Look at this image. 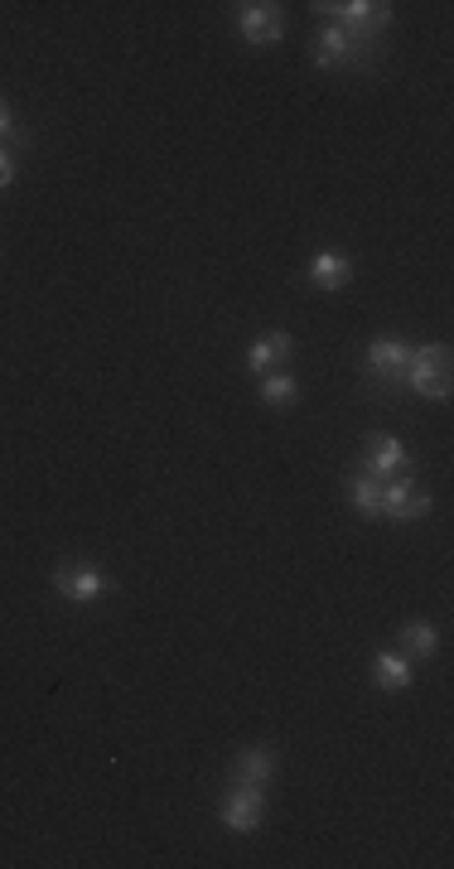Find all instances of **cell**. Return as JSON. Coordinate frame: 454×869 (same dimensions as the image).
Returning a JSON list of instances; mask_svg holds the SVG:
<instances>
[{"label": "cell", "instance_id": "cell-4", "mask_svg": "<svg viewBox=\"0 0 454 869\" xmlns=\"http://www.w3.org/2000/svg\"><path fill=\"white\" fill-rule=\"evenodd\" d=\"M266 817V787L257 783H232L223 793V827L232 835H251Z\"/></svg>", "mask_w": 454, "mask_h": 869}, {"label": "cell", "instance_id": "cell-15", "mask_svg": "<svg viewBox=\"0 0 454 869\" xmlns=\"http://www.w3.org/2000/svg\"><path fill=\"white\" fill-rule=\"evenodd\" d=\"M412 657L406 652H378L372 657V682H378L382 690H406L412 686Z\"/></svg>", "mask_w": 454, "mask_h": 869}, {"label": "cell", "instance_id": "cell-8", "mask_svg": "<svg viewBox=\"0 0 454 869\" xmlns=\"http://www.w3.org/2000/svg\"><path fill=\"white\" fill-rule=\"evenodd\" d=\"M358 469H368V474H378V478L412 474V450H406L396 434H368V450H363Z\"/></svg>", "mask_w": 454, "mask_h": 869}, {"label": "cell", "instance_id": "cell-11", "mask_svg": "<svg viewBox=\"0 0 454 869\" xmlns=\"http://www.w3.org/2000/svg\"><path fill=\"white\" fill-rule=\"evenodd\" d=\"M396 642H402L396 652H406L412 662H430V657L440 652V628H435V623H426V619H412V623L396 628Z\"/></svg>", "mask_w": 454, "mask_h": 869}, {"label": "cell", "instance_id": "cell-13", "mask_svg": "<svg viewBox=\"0 0 454 869\" xmlns=\"http://www.w3.org/2000/svg\"><path fill=\"white\" fill-rule=\"evenodd\" d=\"M309 285L315 290H343L353 281V261L348 256H339V252H319L315 261H309Z\"/></svg>", "mask_w": 454, "mask_h": 869}, {"label": "cell", "instance_id": "cell-10", "mask_svg": "<svg viewBox=\"0 0 454 869\" xmlns=\"http://www.w3.org/2000/svg\"><path fill=\"white\" fill-rule=\"evenodd\" d=\"M291 353H295V339H291V333H261V339L247 348V367H251L257 377H266V372H275V367L291 358Z\"/></svg>", "mask_w": 454, "mask_h": 869}, {"label": "cell", "instance_id": "cell-2", "mask_svg": "<svg viewBox=\"0 0 454 869\" xmlns=\"http://www.w3.org/2000/svg\"><path fill=\"white\" fill-rule=\"evenodd\" d=\"M406 387L426 401H450V348L445 343H426V348H412L406 358Z\"/></svg>", "mask_w": 454, "mask_h": 869}, {"label": "cell", "instance_id": "cell-18", "mask_svg": "<svg viewBox=\"0 0 454 869\" xmlns=\"http://www.w3.org/2000/svg\"><path fill=\"white\" fill-rule=\"evenodd\" d=\"M15 170H20V164H15V150H10V145H0V188L15 184Z\"/></svg>", "mask_w": 454, "mask_h": 869}, {"label": "cell", "instance_id": "cell-7", "mask_svg": "<svg viewBox=\"0 0 454 869\" xmlns=\"http://www.w3.org/2000/svg\"><path fill=\"white\" fill-rule=\"evenodd\" d=\"M382 512L392 522H420V517H430V493H426V488H416L412 474H396V478H386Z\"/></svg>", "mask_w": 454, "mask_h": 869}, {"label": "cell", "instance_id": "cell-12", "mask_svg": "<svg viewBox=\"0 0 454 869\" xmlns=\"http://www.w3.org/2000/svg\"><path fill=\"white\" fill-rule=\"evenodd\" d=\"M382 493H386V478L368 474V469H353L348 474V503H353V512H363V517H382Z\"/></svg>", "mask_w": 454, "mask_h": 869}, {"label": "cell", "instance_id": "cell-16", "mask_svg": "<svg viewBox=\"0 0 454 869\" xmlns=\"http://www.w3.org/2000/svg\"><path fill=\"white\" fill-rule=\"evenodd\" d=\"M295 396H300V382H295L291 372H266L261 377V401H266V406L285 411V406H295Z\"/></svg>", "mask_w": 454, "mask_h": 869}, {"label": "cell", "instance_id": "cell-6", "mask_svg": "<svg viewBox=\"0 0 454 869\" xmlns=\"http://www.w3.org/2000/svg\"><path fill=\"white\" fill-rule=\"evenodd\" d=\"M406 358H412V343L386 339V333H382V339L368 343V377L392 392V387H402V377H406Z\"/></svg>", "mask_w": 454, "mask_h": 869}, {"label": "cell", "instance_id": "cell-5", "mask_svg": "<svg viewBox=\"0 0 454 869\" xmlns=\"http://www.w3.org/2000/svg\"><path fill=\"white\" fill-rule=\"evenodd\" d=\"M237 35L251 44V49H266V44H281L285 35V10L266 5V0H247L237 5Z\"/></svg>", "mask_w": 454, "mask_h": 869}, {"label": "cell", "instance_id": "cell-3", "mask_svg": "<svg viewBox=\"0 0 454 869\" xmlns=\"http://www.w3.org/2000/svg\"><path fill=\"white\" fill-rule=\"evenodd\" d=\"M53 589H59L63 604L87 609V604H97V599H107L112 579L97 571V565H87V561H63L59 571H53Z\"/></svg>", "mask_w": 454, "mask_h": 869}, {"label": "cell", "instance_id": "cell-14", "mask_svg": "<svg viewBox=\"0 0 454 869\" xmlns=\"http://www.w3.org/2000/svg\"><path fill=\"white\" fill-rule=\"evenodd\" d=\"M232 778H237V783L266 787L275 778V749H242L237 759H232Z\"/></svg>", "mask_w": 454, "mask_h": 869}, {"label": "cell", "instance_id": "cell-1", "mask_svg": "<svg viewBox=\"0 0 454 869\" xmlns=\"http://www.w3.org/2000/svg\"><path fill=\"white\" fill-rule=\"evenodd\" d=\"M329 25H339L343 35L358 44L368 59H378V39L392 29V5H372V0H343V5H315Z\"/></svg>", "mask_w": 454, "mask_h": 869}, {"label": "cell", "instance_id": "cell-9", "mask_svg": "<svg viewBox=\"0 0 454 869\" xmlns=\"http://www.w3.org/2000/svg\"><path fill=\"white\" fill-rule=\"evenodd\" d=\"M315 63H319V69H368L372 59L348 35H343L339 25H329V20H324V29H319V39H315Z\"/></svg>", "mask_w": 454, "mask_h": 869}, {"label": "cell", "instance_id": "cell-17", "mask_svg": "<svg viewBox=\"0 0 454 869\" xmlns=\"http://www.w3.org/2000/svg\"><path fill=\"white\" fill-rule=\"evenodd\" d=\"M0 145H10V150H20V145H25V136L15 131V117H10L5 102H0Z\"/></svg>", "mask_w": 454, "mask_h": 869}]
</instances>
